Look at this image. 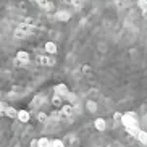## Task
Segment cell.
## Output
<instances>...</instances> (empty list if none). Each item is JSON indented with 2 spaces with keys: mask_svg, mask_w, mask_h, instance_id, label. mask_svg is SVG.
I'll return each instance as SVG.
<instances>
[{
  "mask_svg": "<svg viewBox=\"0 0 147 147\" xmlns=\"http://www.w3.org/2000/svg\"><path fill=\"white\" fill-rule=\"evenodd\" d=\"M3 115H7L8 118H16L18 110H16V108H13V107H7V110H5V113H3Z\"/></svg>",
  "mask_w": 147,
  "mask_h": 147,
  "instance_id": "9c48e42d",
  "label": "cell"
},
{
  "mask_svg": "<svg viewBox=\"0 0 147 147\" xmlns=\"http://www.w3.org/2000/svg\"><path fill=\"white\" fill-rule=\"evenodd\" d=\"M89 69H91V68H89L87 65H84V66H82V71H84V73H86V71H89Z\"/></svg>",
  "mask_w": 147,
  "mask_h": 147,
  "instance_id": "4316f807",
  "label": "cell"
},
{
  "mask_svg": "<svg viewBox=\"0 0 147 147\" xmlns=\"http://www.w3.org/2000/svg\"><path fill=\"white\" fill-rule=\"evenodd\" d=\"M36 2H37V5L42 7V8H45V5H47V0H36Z\"/></svg>",
  "mask_w": 147,
  "mask_h": 147,
  "instance_id": "cb8c5ba5",
  "label": "cell"
},
{
  "mask_svg": "<svg viewBox=\"0 0 147 147\" xmlns=\"http://www.w3.org/2000/svg\"><path fill=\"white\" fill-rule=\"evenodd\" d=\"M113 118H115V120H117V121H121V118H123V113L117 112V113H115V115H113Z\"/></svg>",
  "mask_w": 147,
  "mask_h": 147,
  "instance_id": "d4e9b609",
  "label": "cell"
},
{
  "mask_svg": "<svg viewBox=\"0 0 147 147\" xmlns=\"http://www.w3.org/2000/svg\"><path fill=\"white\" fill-rule=\"evenodd\" d=\"M61 117H63V115H61V112H58V110H55V112L50 113V118H52L53 121H60Z\"/></svg>",
  "mask_w": 147,
  "mask_h": 147,
  "instance_id": "5bb4252c",
  "label": "cell"
},
{
  "mask_svg": "<svg viewBox=\"0 0 147 147\" xmlns=\"http://www.w3.org/2000/svg\"><path fill=\"white\" fill-rule=\"evenodd\" d=\"M138 7L142 10L144 16H147V0H138Z\"/></svg>",
  "mask_w": 147,
  "mask_h": 147,
  "instance_id": "7c38bea8",
  "label": "cell"
},
{
  "mask_svg": "<svg viewBox=\"0 0 147 147\" xmlns=\"http://www.w3.org/2000/svg\"><path fill=\"white\" fill-rule=\"evenodd\" d=\"M138 139L144 144V146H147V133H146V131H141V133H139V136H138Z\"/></svg>",
  "mask_w": 147,
  "mask_h": 147,
  "instance_id": "2e32d148",
  "label": "cell"
},
{
  "mask_svg": "<svg viewBox=\"0 0 147 147\" xmlns=\"http://www.w3.org/2000/svg\"><path fill=\"white\" fill-rule=\"evenodd\" d=\"M37 120H39L40 123H47V120H49V118H47V115H45L44 112H40L39 115H37Z\"/></svg>",
  "mask_w": 147,
  "mask_h": 147,
  "instance_id": "ffe728a7",
  "label": "cell"
},
{
  "mask_svg": "<svg viewBox=\"0 0 147 147\" xmlns=\"http://www.w3.org/2000/svg\"><path fill=\"white\" fill-rule=\"evenodd\" d=\"M20 31H23L26 36H29V34H32L34 32V28L31 26V24H20V28H18Z\"/></svg>",
  "mask_w": 147,
  "mask_h": 147,
  "instance_id": "52a82bcc",
  "label": "cell"
},
{
  "mask_svg": "<svg viewBox=\"0 0 147 147\" xmlns=\"http://www.w3.org/2000/svg\"><path fill=\"white\" fill-rule=\"evenodd\" d=\"M16 120H20L21 123H28L29 121V112L28 110H18Z\"/></svg>",
  "mask_w": 147,
  "mask_h": 147,
  "instance_id": "277c9868",
  "label": "cell"
},
{
  "mask_svg": "<svg viewBox=\"0 0 147 147\" xmlns=\"http://www.w3.org/2000/svg\"><path fill=\"white\" fill-rule=\"evenodd\" d=\"M0 97H2V92H0Z\"/></svg>",
  "mask_w": 147,
  "mask_h": 147,
  "instance_id": "83f0119b",
  "label": "cell"
},
{
  "mask_svg": "<svg viewBox=\"0 0 147 147\" xmlns=\"http://www.w3.org/2000/svg\"><path fill=\"white\" fill-rule=\"evenodd\" d=\"M37 147H50V141H49L47 138L37 139Z\"/></svg>",
  "mask_w": 147,
  "mask_h": 147,
  "instance_id": "4fadbf2b",
  "label": "cell"
},
{
  "mask_svg": "<svg viewBox=\"0 0 147 147\" xmlns=\"http://www.w3.org/2000/svg\"><path fill=\"white\" fill-rule=\"evenodd\" d=\"M57 20H60V21H68L69 13L68 11H57Z\"/></svg>",
  "mask_w": 147,
  "mask_h": 147,
  "instance_id": "30bf717a",
  "label": "cell"
},
{
  "mask_svg": "<svg viewBox=\"0 0 147 147\" xmlns=\"http://www.w3.org/2000/svg\"><path fill=\"white\" fill-rule=\"evenodd\" d=\"M94 126H95V129H99V131H105V128H107V123H105L104 118H97V120L94 121Z\"/></svg>",
  "mask_w": 147,
  "mask_h": 147,
  "instance_id": "5b68a950",
  "label": "cell"
},
{
  "mask_svg": "<svg viewBox=\"0 0 147 147\" xmlns=\"http://www.w3.org/2000/svg\"><path fill=\"white\" fill-rule=\"evenodd\" d=\"M53 8H55V5H53V2H50V0H47V5H45V10H47V11H52Z\"/></svg>",
  "mask_w": 147,
  "mask_h": 147,
  "instance_id": "7402d4cb",
  "label": "cell"
},
{
  "mask_svg": "<svg viewBox=\"0 0 147 147\" xmlns=\"http://www.w3.org/2000/svg\"><path fill=\"white\" fill-rule=\"evenodd\" d=\"M126 129H128V133H129L131 136H133V138H138V136H139V133H141V129H139V126H138V128H126Z\"/></svg>",
  "mask_w": 147,
  "mask_h": 147,
  "instance_id": "9a60e30c",
  "label": "cell"
},
{
  "mask_svg": "<svg viewBox=\"0 0 147 147\" xmlns=\"http://www.w3.org/2000/svg\"><path fill=\"white\" fill-rule=\"evenodd\" d=\"M53 92H55V95H58V97H66L69 91L65 84H57V86L53 87Z\"/></svg>",
  "mask_w": 147,
  "mask_h": 147,
  "instance_id": "7a4b0ae2",
  "label": "cell"
},
{
  "mask_svg": "<svg viewBox=\"0 0 147 147\" xmlns=\"http://www.w3.org/2000/svg\"><path fill=\"white\" fill-rule=\"evenodd\" d=\"M61 115H65V117H71L73 115V105H63L60 108Z\"/></svg>",
  "mask_w": 147,
  "mask_h": 147,
  "instance_id": "ba28073f",
  "label": "cell"
},
{
  "mask_svg": "<svg viewBox=\"0 0 147 147\" xmlns=\"http://www.w3.org/2000/svg\"><path fill=\"white\" fill-rule=\"evenodd\" d=\"M52 104H53V107H57V108H61V107H63V99H61V97H58V95H53V99H52Z\"/></svg>",
  "mask_w": 147,
  "mask_h": 147,
  "instance_id": "8fae6325",
  "label": "cell"
},
{
  "mask_svg": "<svg viewBox=\"0 0 147 147\" xmlns=\"http://www.w3.org/2000/svg\"><path fill=\"white\" fill-rule=\"evenodd\" d=\"M7 107H8V105L5 104V102H0V115H3V113H5V110H7Z\"/></svg>",
  "mask_w": 147,
  "mask_h": 147,
  "instance_id": "603a6c76",
  "label": "cell"
},
{
  "mask_svg": "<svg viewBox=\"0 0 147 147\" xmlns=\"http://www.w3.org/2000/svg\"><path fill=\"white\" fill-rule=\"evenodd\" d=\"M31 147H37V139H32L31 141Z\"/></svg>",
  "mask_w": 147,
  "mask_h": 147,
  "instance_id": "484cf974",
  "label": "cell"
},
{
  "mask_svg": "<svg viewBox=\"0 0 147 147\" xmlns=\"http://www.w3.org/2000/svg\"><path fill=\"white\" fill-rule=\"evenodd\" d=\"M79 2H82V0H79Z\"/></svg>",
  "mask_w": 147,
  "mask_h": 147,
  "instance_id": "f1b7e54d",
  "label": "cell"
},
{
  "mask_svg": "<svg viewBox=\"0 0 147 147\" xmlns=\"http://www.w3.org/2000/svg\"><path fill=\"white\" fill-rule=\"evenodd\" d=\"M44 50L47 53H50V55H55L57 53V45L53 42H47L45 45H44Z\"/></svg>",
  "mask_w": 147,
  "mask_h": 147,
  "instance_id": "8992f818",
  "label": "cell"
},
{
  "mask_svg": "<svg viewBox=\"0 0 147 147\" xmlns=\"http://www.w3.org/2000/svg\"><path fill=\"white\" fill-rule=\"evenodd\" d=\"M121 121H123V125L126 126V128H138V118H136V115L134 113H125L123 115V118H121Z\"/></svg>",
  "mask_w": 147,
  "mask_h": 147,
  "instance_id": "6da1fadb",
  "label": "cell"
},
{
  "mask_svg": "<svg viewBox=\"0 0 147 147\" xmlns=\"http://www.w3.org/2000/svg\"><path fill=\"white\" fill-rule=\"evenodd\" d=\"M15 37H16V39H24V37H28V36L24 34L23 31H20V29L16 28V29H15Z\"/></svg>",
  "mask_w": 147,
  "mask_h": 147,
  "instance_id": "ac0fdd59",
  "label": "cell"
},
{
  "mask_svg": "<svg viewBox=\"0 0 147 147\" xmlns=\"http://www.w3.org/2000/svg\"><path fill=\"white\" fill-rule=\"evenodd\" d=\"M66 99H68L69 102H71V105H73L74 102L78 100V97H76V94H71V92H68V95H66Z\"/></svg>",
  "mask_w": 147,
  "mask_h": 147,
  "instance_id": "44dd1931",
  "label": "cell"
},
{
  "mask_svg": "<svg viewBox=\"0 0 147 147\" xmlns=\"http://www.w3.org/2000/svg\"><path fill=\"white\" fill-rule=\"evenodd\" d=\"M16 61H20V63H29V53L24 52V50H20L16 53Z\"/></svg>",
  "mask_w": 147,
  "mask_h": 147,
  "instance_id": "3957f363",
  "label": "cell"
},
{
  "mask_svg": "<svg viewBox=\"0 0 147 147\" xmlns=\"http://www.w3.org/2000/svg\"><path fill=\"white\" fill-rule=\"evenodd\" d=\"M87 110L92 112V113H95V112H97V104L92 102V100H89V102H87Z\"/></svg>",
  "mask_w": 147,
  "mask_h": 147,
  "instance_id": "e0dca14e",
  "label": "cell"
},
{
  "mask_svg": "<svg viewBox=\"0 0 147 147\" xmlns=\"http://www.w3.org/2000/svg\"><path fill=\"white\" fill-rule=\"evenodd\" d=\"M50 147H65V144H63V141H60V139H55V141L50 142Z\"/></svg>",
  "mask_w": 147,
  "mask_h": 147,
  "instance_id": "d6986e66",
  "label": "cell"
}]
</instances>
